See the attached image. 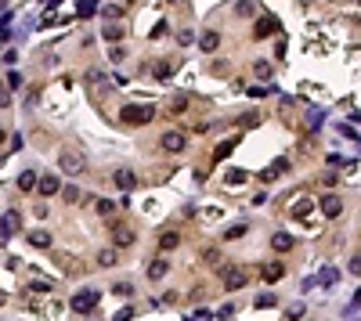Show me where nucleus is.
Wrapping results in <instances>:
<instances>
[{
  "instance_id": "f03ea898",
  "label": "nucleus",
  "mask_w": 361,
  "mask_h": 321,
  "mask_svg": "<svg viewBox=\"0 0 361 321\" xmlns=\"http://www.w3.org/2000/svg\"><path fill=\"white\" fill-rule=\"evenodd\" d=\"M217 274H220V285L228 289V293H238V289L246 285V271L242 267H231V264H220L217 267Z\"/></svg>"
},
{
  "instance_id": "4c0bfd02",
  "label": "nucleus",
  "mask_w": 361,
  "mask_h": 321,
  "mask_svg": "<svg viewBox=\"0 0 361 321\" xmlns=\"http://www.w3.org/2000/svg\"><path fill=\"white\" fill-rule=\"evenodd\" d=\"M130 318H134V311H130V307H123V311H116V318H112V321H130Z\"/></svg>"
},
{
  "instance_id": "dca6fc26",
  "label": "nucleus",
  "mask_w": 361,
  "mask_h": 321,
  "mask_svg": "<svg viewBox=\"0 0 361 321\" xmlns=\"http://www.w3.org/2000/svg\"><path fill=\"white\" fill-rule=\"evenodd\" d=\"M177 246H180V235H177V231H163V235H159V249H163V253H170V249H177Z\"/></svg>"
},
{
  "instance_id": "ea45409f",
  "label": "nucleus",
  "mask_w": 361,
  "mask_h": 321,
  "mask_svg": "<svg viewBox=\"0 0 361 321\" xmlns=\"http://www.w3.org/2000/svg\"><path fill=\"white\" fill-rule=\"evenodd\" d=\"M231 314H235V307H231V303H224V307H220V311H217V318H224V321H228V318H231Z\"/></svg>"
},
{
  "instance_id": "c03bdc74",
  "label": "nucleus",
  "mask_w": 361,
  "mask_h": 321,
  "mask_svg": "<svg viewBox=\"0 0 361 321\" xmlns=\"http://www.w3.org/2000/svg\"><path fill=\"white\" fill-rule=\"evenodd\" d=\"M354 303H361V289H358V293H354Z\"/></svg>"
},
{
  "instance_id": "c756f323",
  "label": "nucleus",
  "mask_w": 361,
  "mask_h": 321,
  "mask_svg": "<svg viewBox=\"0 0 361 321\" xmlns=\"http://www.w3.org/2000/svg\"><path fill=\"white\" fill-rule=\"evenodd\" d=\"M62 195H65V202H80V188H76V184H69Z\"/></svg>"
},
{
  "instance_id": "0eeeda50",
  "label": "nucleus",
  "mask_w": 361,
  "mask_h": 321,
  "mask_svg": "<svg viewBox=\"0 0 361 321\" xmlns=\"http://www.w3.org/2000/svg\"><path fill=\"white\" fill-rule=\"evenodd\" d=\"M112 242H116L119 249H130V246H134V231H130V227H123V224H116V227H112Z\"/></svg>"
},
{
  "instance_id": "9b49d317",
  "label": "nucleus",
  "mask_w": 361,
  "mask_h": 321,
  "mask_svg": "<svg viewBox=\"0 0 361 321\" xmlns=\"http://www.w3.org/2000/svg\"><path fill=\"white\" fill-rule=\"evenodd\" d=\"M282 274H285V267L278 264V260H275V264H264V267H260V278H264L267 285H275V282L282 278Z\"/></svg>"
},
{
  "instance_id": "39448f33",
  "label": "nucleus",
  "mask_w": 361,
  "mask_h": 321,
  "mask_svg": "<svg viewBox=\"0 0 361 321\" xmlns=\"http://www.w3.org/2000/svg\"><path fill=\"white\" fill-rule=\"evenodd\" d=\"M159 145L167 148V152H174V156H177V152H184V148H188V137L180 134V130H167V134L159 137Z\"/></svg>"
},
{
  "instance_id": "4468645a",
  "label": "nucleus",
  "mask_w": 361,
  "mask_h": 321,
  "mask_svg": "<svg viewBox=\"0 0 361 321\" xmlns=\"http://www.w3.org/2000/svg\"><path fill=\"white\" fill-rule=\"evenodd\" d=\"M40 195H58V191H65L62 184H58V177L54 173H47V177H40V188H36Z\"/></svg>"
},
{
  "instance_id": "5701e85b",
  "label": "nucleus",
  "mask_w": 361,
  "mask_h": 321,
  "mask_svg": "<svg viewBox=\"0 0 361 321\" xmlns=\"http://www.w3.org/2000/svg\"><path fill=\"white\" fill-rule=\"evenodd\" d=\"M4 83H7V90H18L22 87V76L14 72V69H7V76H4Z\"/></svg>"
},
{
  "instance_id": "b1692460",
  "label": "nucleus",
  "mask_w": 361,
  "mask_h": 321,
  "mask_svg": "<svg viewBox=\"0 0 361 321\" xmlns=\"http://www.w3.org/2000/svg\"><path fill=\"white\" fill-rule=\"evenodd\" d=\"M246 177H249L246 170H231V173H228V177H224V180H228V184L235 188V184H246Z\"/></svg>"
},
{
  "instance_id": "412c9836",
  "label": "nucleus",
  "mask_w": 361,
  "mask_h": 321,
  "mask_svg": "<svg viewBox=\"0 0 361 321\" xmlns=\"http://www.w3.org/2000/svg\"><path fill=\"white\" fill-rule=\"evenodd\" d=\"M101 36L109 40V43H116V40H123V25H105L101 29Z\"/></svg>"
},
{
  "instance_id": "e433bc0d",
  "label": "nucleus",
  "mask_w": 361,
  "mask_h": 321,
  "mask_svg": "<svg viewBox=\"0 0 361 321\" xmlns=\"http://www.w3.org/2000/svg\"><path fill=\"white\" fill-rule=\"evenodd\" d=\"M94 11H98L94 4H80V7H76V14H80V18H87V14H94Z\"/></svg>"
},
{
  "instance_id": "ddd939ff",
  "label": "nucleus",
  "mask_w": 361,
  "mask_h": 321,
  "mask_svg": "<svg viewBox=\"0 0 361 321\" xmlns=\"http://www.w3.org/2000/svg\"><path fill=\"white\" fill-rule=\"evenodd\" d=\"M33 188H40L36 170H22V173H18V191H33Z\"/></svg>"
},
{
  "instance_id": "1a4fd4ad",
  "label": "nucleus",
  "mask_w": 361,
  "mask_h": 321,
  "mask_svg": "<svg viewBox=\"0 0 361 321\" xmlns=\"http://www.w3.org/2000/svg\"><path fill=\"white\" fill-rule=\"evenodd\" d=\"M199 47H202L206 54H213V51L220 47V33H217V29H206V33L199 36Z\"/></svg>"
},
{
  "instance_id": "f257e3e1",
  "label": "nucleus",
  "mask_w": 361,
  "mask_h": 321,
  "mask_svg": "<svg viewBox=\"0 0 361 321\" xmlns=\"http://www.w3.org/2000/svg\"><path fill=\"white\" fill-rule=\"evenodd\" d=\"M119 119H123V123H134V127H145V123L156 119V109L152 105H123V109H119Z\"/></svg>"
},
{
  "instance_id": "f704fd0d",
  "label": "nucleus",
  "mask_w": 361,
  "mask_h": 321,
  "mask_svg": "<svg viewBox=\"0 0 361 321\" xmlns=\"http://www.w3.org/2000/svg\"><path fill=\"white\" fill-rule=\"evenodd\" d=\"M285 318H289V321H300V318H304V307H300V303H293V307H289V314H285Z\"/></svg>"
},
{
  "instance_id": "7ed1b4c3",
  "label": "nucleus",
  "mask_w": 361,
  "mask_h": 321,
  "mask_svg": "<svg viewBox=\"0 0 361 321\" xmlns=\"http://www.w3.org/2000/svg\"><path fill=\"white\" fill-rule=\"evenodd\" d=\"M98 300H101V289H83V293L72 296L69 307H72V314H90V311L98 307Z\"/></svg>"
},
{
  "instance_id": "f3484780",
  "label": "nucleus",
  "mask_w": 361,
  "mask_h": 321,
  "mask_svg": "<svg viewBox=\"0 0 361 321\" xmlns=\"http://www.w3.org/2000/svg\"><path fill=\"white\" fill-rule=\"evenodd\" d=\"M340 282V271L336 267H322V274H318V285H325V289H333Z\"/></svg>"
},
{
  "instance_id": "a19ab883",
  "label": "nucleus",
  "mask_w": 361,
  "mask_h": 321,
  "mask_svg": "<svg viewBox=\"0 0 361 321\" xmlns=\"http://www.w3.org/2000/svg\"><path fill=\"white\" fill-rule=\"evenodd\" d=\"M191 321H213V314H209V311H195Z\"/></svg>"
},
{
  "instance_id": "a878e982",
  "label": "nucleus",
  "mask_w": 361,
  "mask_h": 321,
  "mask_svg": "<svg viewBox=\"0 0 361 321\" xmlns=\"http://www.w3.org/2000/svg\"><path fill=\"white\" fill-rule=\"evenodd\" d=\"M29 289H33V293H51L54 285H51L47 278H36V282H29Z\"/></svg>"
},
{
  "instance_id": "6ab92c4d",
  "label": "nucleus",
  "mask_w": 361,
  "mask_h": 321,
  "mask_svg": "<svg viewBox=\"0 0 361 321\" xmlns=\"http://www.w3.org/2000/svg\"><path fill=\"white\" fill-rule=\"evenodd\" d=\"M235 148H238V137H231V141H224V145H220V148L213 152V159H217V162H220V159H228V156H231Z\"/></svg>"
},
{
  "instance_id": "aec40b11",
  "label": "nucleus",
  "mask_w": 361,
  "mask_h": 321,
  "mask_svg": "<svg viewBox=\"0 0 361 321\" xmlns=\"http://www.w3.org/2000/svg\"><path fill=\"white\" fill-rule=\"evenodd\" d=\"M29 242H33L36 249H47V246H51V235H47V231H29Z\"/></svg>"
},
{
  "instance_id": "72a5a7b5",
  "label": "nucleus",
  "mask_w": 361,
  "mask_h": 321,
  "mask_svg": "<svg viewBox=\"0 0 361 321\" xmlns=\"http://www.w3.org/2000/svg\"><path fill=\"white\" fill-rule=\"evenodd\" d=\"M257 307H260V311H264V307H275V296H271V293H260V296H257Z\"/></svg>"
},
{
  "instance_id": "bb28decb",
  "label": "nucleus",
  "mask_w": 361,
  "mask_h": 321,
  "mask_svg": "<svg viewBox=\"0 0 361 321\" xmlns=\"http://www.w3.org/2000/svg\"><path fill=\"white\" fill-rule=\"evenodd\" d=\"M167 33H170V22H163V18H159V22L152 25V40H159V36H167Z\"/></svg>"
},
{
  "instance_id": "cd10ccee",
  "label": "nucleus",
  "mask_w": 361,
  "mask_h": 321,
  "mask_svg": "<svg viewBox=\"0 0 361 321\" xmlns=\"http://www.w3.org/2000/svg\"><path fill=\"white\" fill-rule=\"evenodd\" d=\"M253 72H257V76H260V80H267V76H271V62H264V58H260V62H257V65H253Z\"/></svg>"
},
{
  "instance_id": "393cba45",
  "label": "nucleus",
  "mask_w": 361,
  "mask_h": 321,
  "mask_svg": "<svg viewBox=\"0 0 361 321\" xmlns=\"http://www.w3.org/2000/svg\"><path fill=\"white\" fill-rule=\"evenodd\" d=\"M94 209H98V217H112V209H116V206L109 202V198H98V206H94Z\"/></svg>"
},
{
  "instance_id": "a211bd4d",
  "label": "nucleus",
  "mask_w": 361,
  "mask_h": 321,
  "mask_svg": "<svg viewBox=\"0 0 361 321\" xmlns=\"http://www.w3.org/2000/svg\"><path fill=\"white\" fill-rule=\"evenodd\" d=\"M14 231H18V213L7 209V213H4V238H11Z\"/></svg>"
},
{
  "instance_id": "9d476101",
  "label": "nucleus",
  "mask_w": 361,
  "mask_h": 321,
  "mask_svg": "<svg viewBox=\"0 0 361 321\" xmlns=\"http://www.w3.org/2000/svg\"><path fill=\"white\" fill-rule=\"evenodd\" d=\"M278 33V18H275V14H264V18L257 22V36L264 40V36H275Z\"/></svg>"
},
{
  "instance_id": "7c9ffc66",
  "label": "nucleus",
  "mask_w": 361,
  "mask_h": 321,
  "mask_svg": "<svg viewBox=\"0 0 361 321\" xmlns=\"http://www.w3.org/2000/svg\"><path fill=\"white\" fill-rule=\"evenodd\" d=\"M307 213H311V202H307V198H304V202H296V206H293V217H307Z\"/></svg>"
},
{
  "instance_id": "37998d69",
  "label": "nucleus",
  "mask_w": 361,
  "mask_h": 321,
  "mask_svg": "<svg viewBox=\"0 0 361 321\" xmlns=\"http://www.w3.org/2000/svg\"><path fill=\"white\" fill-rule=\"evenodd\" d=\"M351 274H358V278H361V256H354V260H351Z\"/></svg>"
},
{
  "instance_id": "c85d7f7f",
  "label": "nucleus",
  "mask_w": 361,
  "mask_h": 321,
  "mask_svg": "<svg viewBox=\"0 0 361 321\" xmlns=\"http://www.w3.org/2000/svg\"><path fill=\"white\" fill-rule=\"evenodd\" d=\"M246 235V224H231L228 231H224V238H242Z\"/></svg>"
},
{
  "instance_id": "423d86ee",
  "label": "nucleus",
  "mask_w": 361,
  "mask_h": 321,
  "mask_svg": "<svg viewBox=\"0 0 361 321\" xmlns=\"http://www.w3.org/2000/svg\"><path fill=\"white\" fill-rule=\"evenodd\" d=\"M318 206H322V213H325L329 220H336L340 213H343V202H340L336 195H322V202H318Z\"/></svg>"
},
{
  "instance_id": "58836bf2",
  "label": "nucleus",
  "mask_w": 361,
  "mask_h": 321,
  "mask_svg": "<svg viewBox=\"0 0 361 321\" xmlns=\"http://www.w3.org/2000/svg\"><path fill=\"white\" fill-rule=\"evenodd\" d=\"M202 256H206V264H220V253H217V249H206Z\"/></svg>"
},
{
  "instance_id": "20e7f679",
  "label": "nucleus",
  "mask_w": 361,
  "mask_h": 321,
  "mask_svg": "<svg viewBox=\"0 0 361 321\" xmlns=\"http://www.w3.org/2000/svg\"><path fill=\"white\" fill-rule=\"evenodd\" d=\"M58 166H62V173L76 177V173H83V170H87V159L80 156V152H62V159H58Z\"/></svg>"
},
{
  "instance_id": "2eb2a0df",
  "label": "nucleus",
  "mask_w": 361,
  "mask_h": 321,
  "mask_svg": "<svg viewBox=\"0 0 361 321\" xmlns=\"http://www.w3.org/2000/svg\"><path fill=\"white\" fill-rule=\"evenodd\" d=\"M167 271H170L167 260H152V264H148V278H152V282H163V278H167Z\"/></svg>"
},
{
  "instance_id": "f8f14e48",
  "label": "nucleus",
  "mask_w": 361,
  "mask_h": 321,
  "mask_svg": "<svg viewBox=\"0 0 361 321\" xmlns=\"http://www.w3.org/2000/svg\"><path fill=\"white\" fill-rule=\"evenodd\" d=\"M271 249H275V253H289V249H293V235L275 231V235H271Z\"/></svg>"
},
{
  "instance_id": "c9c22d12",
  "label": "nucleus",
  "mask_w": 361,
  "mask_h": 321,
  "mask_svg": "<svg viewBox=\"0 0 361 321\" xmlns=\"http://www.w3.org/2000/svg\"><path fill=\"white\" fill-rule=\"evenodd\" d=\"M152 76H156V80H167V76H170V65H156Z\"/></svg>"
},
{
  "instance_id": "473e14b6",
  "label": "nucleus",
  "mask_w": 361,
  "mask_h": 321,
  "mask_svg": "<svg viewBox=\"0 0 361 321\" xmlns=\"http://www.w3.org/2000/svg\"><path fill=\"white\" fill-rule=\"evenodd\" d=\"M101 11H105V14H109V18H119V14H123V4H105Z\"/></svg>"
},
{
  "instance_id": "79ce46f5",
  "label": "nucleus",
  "mask_w": 361,
  "mask_h": 321,
  "mask_svg": "<svg viewBox=\"0 0 361 321\" xmlns=\"http://www.w3.org/2000/svg\"><path fill=\"white\" fill-rule=\"evenodd\" d=\"M14 58H18V51H14V47H7V51H4V62H7V65H14Z\"/></svg>"
},
{
  "instance_id": "4be33fe9",
  "label": "nucleus",
  "mask_w": 361,
  "mask_h": 321,
  "mask_svg": "<svg viewBox=\"0 0 361 321\" xmlns=\"http://www.w3.org/2000/svg\"><path fill=\"white\" fill-rule=\"evenodd\" d=\"M116 260H119L116 249H101V253H98V264H101V267H116Z\"/></svg>"
},
{
  "instance_id": "6e6552de",
  "label": "nucleus",
  "mask_w": 361,
  "mask_h": 321,
  "mask_svg": "<svg viewBox=\"0 0 361 321\" xmlns=\"http://www.w3.org/2000/svg\"><path fill=\"white\" fill-rule=\"evenodd\" d=\"M112 180H116V188H123L127 195H130L134 188H138V177H134L130 170H116V173H112Z\"/></svg>"
},
{
  "instance_id": "2f4dec72",
  "label": "nucleus",
  "mask_w": 361,
  "mask_h": 321,
  "mask_svg": "<svg viewBox=\"0 0 361 321\" xmlns=\"http://www.w3.org/2000/svg\"><path fill=\"white\" fill-rule=\"evenodd\" d=\"M112 289H116V293H119V296H134V285H130V282H116Z\"/></svg>"
}]
</instances>
